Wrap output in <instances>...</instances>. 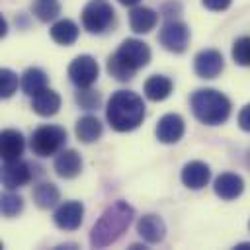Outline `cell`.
<instances>
[{
	"label": "cell",
	"instance_id": "obj_1",
	"mask_svg": "<svg viewBox=\"0 0 250 250\" xmlns=\"http://www.w3.org/2000/svg\"><path fill=\"white\" fill-rule=\"evenodd\" d=\"M135 217V209L127 201H115L111 203L102 217L96 221V225L90 230V244L94 248H105L113 244L131 225Z\"/></svg>",
	"mask_w": 250,
	"mask_h": 250
},
{
	"label": "cell",
	"instance_id": "obj_2",
	"mask_svg": "<svg viewBox=\"0 0 250 250\" xmlns=\"http://www.w3.org/2000/svg\"><path fill=\"white\" fill-rule=\"evenodd\" d=\"M105 117L115 131H133L145 119V104L135 92L117 90L107 102Z\"/></svg>",
	"mask_w": 250,
	"mask_h": 250
},
{
	"label": "cell",
	"instance_id": "obj_3",
	"mask_svg": "<svg viewBox=\"0 0 250 250\" xmlns=\"http://www.w3.org/2000/svg\"><path fill=\"white\" fill-rule=\"evenodd\" d=\"M150 61V49L145 41L139 39H125L119 49L107 59V72L125 82L135 76V72L146 66Z\"/></svg>",
	"mask_w": 250,
	"mask_h": 250
},
{
	"label": "cell",
	"instance_id": "obj_4",
	"mask_svg": "<svg viewBox=\"0 0 250 250\" xmlns=\"http://www.w3.org/2000/svg\"><path fill=\"white\" fill-rule=\"evenodd\" d=\"M191 111L205 125H221L230 115V102L213 88H201L191 94Z\"/></svg>",
	"mask_w": 250,
	"mask_h": 250
},
{
	"label": "cell",
	"instance_id": "obj_5",
	"mask_svg": "<svg viewBox=\"0 0 250 250\" xmlns=\"http://www.w3.org/2000/svg\"><path fill=\"white\" fill-rule=\"evenodd\" d=\"M66 143V131L59 125H43L33 131L29 146L37 156H53Z\"/></svg>",
	"mask_w": 250,
	"mask_h": 250
},
{
	"label": "cell",
	"instance_id": "obj_6",
	"mask_svg": "<svg viewBox=\"0 0 250 250\" xmlns=\"http://www.w3.org/2000/svg\"><path fill=\"white\" fill-rule=\"evenodd\" d=\"M113 14L107 0H90L82 10V25L90 33H104L113 23Z\"/></svg>",
	"mask_w": 250,
	"mask_h": 250
},
{
	"label": "cell",
	"instance_id": "obj_7",
	"mask_svg": "<svg viewBox=\"0 0 250 250\" xmlns=\"http://www.w3.org/2000/svg\"><path fill=\"white\" fill-rule=\"evenodd\" d=\"M160 45L170 53H184L189 45V27L184 21L170 20L162 25L158 33Z\"/></svg>",
	"mask_w": 250,
	"mask_h": 250
},
{
	"label": "cell",
	"instance_id": "obj_8",
	"mask_svg": "<svg viewBox=\"0 0 250 250\" xmlns=\"http://www.w3.org/2000/svg\"><path fill=\"white\" fill-rule=\"evenodd\" d=\"M100 68L98 62L90 55H80L76 57L70 66H68V78L78 86V88H90L98 80Z\"/></svg>",
	"mask_w": 250,
	"mask_h": 250
},
{
	"label": "cell",
	"instance_id": "obj_9",
	"mask_svg": "<svg viewBox=\"0 0 250 250\" xmlns=\"http://www.w3.org/2000/svg\"><path fill=\"white\" fill-rule=\"evenodd\" d=\"M193 68H195V74L201 76V78H215L225 68L223 55L215 49H203L195 55Z\"/></svg>",
	"mask_w": 250,
	"mask_h": 250
},
{
	"label": "cell",
	"instance_id": "obj_10",
	"mask_svg": "<svg viewBox=\"0 0 250 250\" xmlns=\"http://www.w3.org/2000/svg\"><path fill=\"white\" fill-rule=\"evenodd\" d=\"M82 217H84V205L80 201H64L62 205L57 207L53 221L62 230H76L82 225Z\"/></svg>",
	"mask_w": 250,
	"mask_h": 250
},
{
	"label": "cell",
	"instance_id": "obj_11",
	"mask_svg": "<svg viewBox=\"0 0 250 250\" xmlns=\"http://www.w3.org/2000/svg\"><path fill=\"white\" fill-rule=\"evenodd\" d=\"M31 180V168L27 162H23L21 158L18 160H4L2 166V184L8 189H16L25 186Z\"/></svg>",
	"mask_w": 250,
	"mask_h": 250
},
{
	"label": "cell",
	"instance_id": "obj_12",
	"mask_svg": "<svg viewBox=\"0 0 250 250\" xmlns=\"http://www.w3.org/2000/svg\"><path fill=\"white\" fill-rule=\"evenodd\" d=\"M184 135V119L178 113H166L156 125V139L164 145L178 143Z\"/></svg>",
	"mask_w": 250,
	"mask_h": 250
},
{
	"label": "cell",
	"instance_id": "obj_13",
	"mask_svg": "<svg viewBox=\"0 0 250 250\" xmlns=\"http://www.w3.org/2000/svg\"><path fill=\"white\" fill-rule=\"evenodd\" d=\"M211 178V170L205 162L201 160H193V162H188L182 170V182L186 188L189 189H201L207 186Z\"/></svg>",
	"mask_w": 250,
	"mask_h": 250
},
{
	"label": "cell",
	"instance_id": "obj_14",
	"mask_svg": "<svg viewBox=\"0 0 250 250\" xmlns=\"http://www.w3.org/2000/svg\"><path fill=\"white\" fill-rule=\"evenodd\" d=\"M137 230L141 238H145L150 244L162 242L166 236V225L158 215H143L137 223Z\"/></svg>",
	"mask_w": 250,
	"mask_h": 250
},
{
	"label": "cell",
	"instance_id": "obj_15",
	"mask_svg": "<svg viewBox=\"0 0 250 250\" xmlns=\"http://www.w3.org/2000/svg\"><path fill=\"white\" fill-rule=\"evenodd\" d=\"M25 141L23 135L16 129H4L0 135V154L4 160H18L23 154Z\"/></svg>",
	"mask_w": 250,
	"mask_h": 250
},
{
	"label": "cell",
	"instance_id": "obj_16",
	"mask_svg": "<svg viewBox=\"0 0 250 250\" xmlns=\"http://www.w3.org/2000/svg\"><path fill=\"white\" fill-rule=\"evenodd\" d=\"M215 193L221 197V199H227V201H230V199H236L240 193H242V189H244V182H242V178L238 176V174H230V172H227V174H221L217 180H215Z\"/></svg>",
	"mask_w": 250,
	"mask_h": 250
},
{
	"label": "cell",
	"instance_id": "obj_17",
	"mask_svg": "<svg viewBox=\"0 0 250 250\" xmlns=\"http://www.w3.org/2000/svg\"><path fill=\"white\" fill-rule=\"evenodd\" d=\"M82 170V158L76 150H61L55 158V172L61 178H76Z\"/></svg>",
	"mask_w": 250,
	"mask_h": 250
},
{
	"label": "cell",
	"instance_id": "obj_18",
	"mask_svg": "<svg viewBox=\"0 0 250 250\" xmlns=\"http://www.w3.org/2000/svg\"><path fill=\"white\" fill-rule=\"evenodd\" d=\"M31 107L37 115H43V117H49V115H55L61 107V96L51 90V88H45L41 90L39 94L33 96V102H31Z\"/></svg>",
	"mask_w": 250,
	"mask_h": 250
},
{
	"label": "cell",
	"instance_id": "obj_19",
	"mask_svg": "<svg viewBox=\"0 0 250 250\" xmlns=\"http://www.w3.org/2000/svg\"><path fill=\"white\" fill-rule=\"evenodd\" d=\"M158 21V14L145 6H135L129 14V25L135 33H148Z\"/></svg>",
	"mask_w": 250,
	"mask_h": 250
},
{
	"label": "cell",
	"instance_id": "obj_20",
	"mask_svg": "<svg viewBox=\"0 0 250 250\" xmlns=\"http://www.w3.org/2000/svg\"><path fill=\"white\" fill-rule=\"evenodd\" d=\"M172 94V80L160 74L150 76L145 82V96L152 102H162Z\"/></svg>",
	"mask_w": 250,
	"mask_h": 250
},
{
	"label": "cell",
	"instance_id": "obj_21",
	"mask_svg": "<svg viewBox=\"0 0 250 250\" xmlns=\"http://www.w3.org/2000/svg\"><path fill=\"white\" fill-rule=\"evenodd\" d=\"M102 131H104L102 129V123L94 115H84L76 123V137L82 143H94V141H98L100 135H102Z\"/></svg>",
	"mask_w": 250,
	"mask_h": 250
},
{
	"label": "cell",
	"instance_id": "obj_22",
	"mask_svg": "<svg viewBox=\"0 0 250 250\" xmlns=\"http://www.w3.org/2000/svg\"><path fill=\"white\" fill-rule=\"evenodd\" d=\"M45 88H47V74L41 68L33 66V68H27L21 74V90H23V94L33 98L35 94H39Z\"/></svg>",
	"mask_w": 250,
	"mask_h": 250
},
{
	"label": "cell",
	"instance_id": "obj_23",
	"mask_svg": "<svg viewBox=\"0 0 250 250\" xmlns=\"http://www.w3.org/2000/svg\"><path fill=\"white\" fill-rule=\"evenodd\" d=\"M51 37L59 45H72L78 39V25L72 20H59L51 27Z\"/></svg>",
	"mask_w": 250,
	"mask_h": 250
},
{
	"label": "cell",
	"instance_id": "obj_24",
	"mask_svg": "<svg viewBox=\"0 0 250 250\" xmlns=\"http://www.w3.org/2000/svg\"><path fill=\"white\" fill-rule=\"evenodd\" d=\"M33 201L41 209L53 207L59 201V189H57V186L51 184V182H43V184L35 186V189H33Z\"/></svg>",
	"mask_w": 250,
	"mask_h": 250
},
{
	"label": "cell",
	"instance_id": "obj_25",
	"mask_svg": "<svg viewBox=\"0 0 250 250\" xmlns=\"http://www.w3.org/2000/svg\"><path fill=\"white\" fill-rule=\"evenodd\" d=\"M33 14L41 20V21H51L59 16L61 12V6L57 0H35L33 6H31Z\"/></svg>",
	"mask_w": 250,
	"mask_h": 250
},
{
	"label": "cell",
	"instance_id": "obj_26",
	"mask_svg": "<svg viewBox=\"0 0 250 250\" xmlns=\"http://www.w3.org/2000/svg\"><path fill=\"white\" fill-rule=\"evenodd\" d=\"M232 59L240 66H250V37H240L234 41Z\"/></svg>",
	"mask_w": 250,
	"mask_h": 250
},
{
	"label": "cell",
	"instance_id": "obj_27",
	"mask_svg": "<svg viewBox=\"0 0 250 250\" xmlns=\"http://www.w3.org/2000/svg\"><path fill=\"white\" fill-rule=\"evenodd\" d=\"M0 207H2V215L4 217H16L23 209V199L20 195L12 193V191H6L2 195V205Z\"/></svg>",
	"mask_w": 250,
	"mask_h": 250
},
{
	"label": "cell",
	"instance_id": "obj_28",
	"mask_svg": "<svg viewBox=\"0 0 250 250\" xmlns=\"http://www.w3.org/2000/svg\"><path fill=\"white\" fill-rule=\"evenodd\" d=\"M0 96L2 98H10L16 90H18V74L10 68H2L0 70Z\"/></svg>",
	"mask_w": 250,
	"mask_h": 250
},
{
	"label": "cell",
	"instance_id": "obj_29",
	"mask_svg": "<svg viewBox=\"0 0 250 250\" xmlns=\"http://www.w3.org/2000/svg\"><path fill=\"white\" fill-rule=\"evenodd\" d=\"M76 100H78V102H80V105H82V107H86V109H94V107H98V104H100V96H98V94H94V92H90V90L78 92Z\"/></svg>",
	"mask_w": 250,
	"mask_h": 250
},
{
	"label": "cell",
	"instance_id": "obj_30",
	"mask_svg": "<svg viewBox=\"0 0 250 250\" xmlns=\"http://www.w3.org/2000/svg\"><path fill=\"white\" fill-rule=\"evenodd\" d=\"M201 2L211 12H221V10H227L230 6V0H201Z\"/></svg>",
	"mask_w": 250,
	"mask_h": 250
},
{
	"label": "cell",
	"instance_id": "obj_31",
	"mask_svg": "<svg viewBox=\"0 0 250 250\" xmlns=\"http://www.w3.org/2000/svg\"><path fill=\"white\" fill-rule=\"evenodd\" d=\"M238 125H240V129H244V131L250 133V104L240 109V113H238Z\"/></svg>",
	"mask_w": 250,
	"mask_h": 250
},
{
	"label": "cell",
	"instance_id": "obj_32",
	"mask_svg": "<svg viewBox=\"0 0 250 250\" xmlns=\"http://www.w3.org/2000/svg\"><path fill=\"white\" fill-rule=\"evenodd\" d=\"M0 35H2V37L6 35V20H4V18H0Z\"/></svg>",
	"mask_w": 250,
	"mask_h": 250
},
{
	"label": "cell",
	"instance_id": "obj_33",
	"mask_svg": "<svg viewBox=\"0 0 250 250\" xmlns=\"http://www.w3.org/2000/svg\"><path fill=\"white\" fill-rule=\"evenodd\" d=\"M123 6H135V4H139L141 0H119Z\"/></svg>",
	"mask_w": 250,
	"mask_h": 250
},
{
	"label": "cell",
	"instance_id": "obj_34",
	"mask_svg": "<svg viewBox=\"0 0 250 250\" xmlns=\"http://www.w3.org/2000/svg\"><path fill=\"white\" fill-rule=\"evenodd\" d=\"M236 248H238V250H244V248H250V244H238Z\"/></svg>",
	"mask_w": 250,
	"mask_h": 250
},
{
	"label": "cell",
	"instance_id": "obj_35",
	"mask_svg": "<svg viewBox=\"0 0 250 250\" xmlns=\"http://www.w3.org/2000/svg\"><path fill=\"white\" fill-rule=\"evenodd\" d=\"M248 227H250V223H248Z\"/></svg>",
	"mask_w": 250,
	"mask_h": 250
}]
</instances>
